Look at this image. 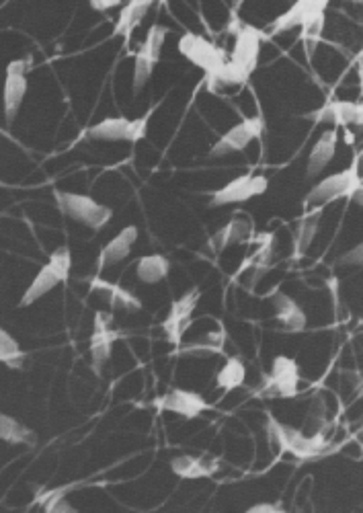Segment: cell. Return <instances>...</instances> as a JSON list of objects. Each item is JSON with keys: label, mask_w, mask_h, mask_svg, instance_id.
<instances>
[{"label": "cell", "mask_w": 363, "mask_h": 513, "mask_svg": "<svg viewBox=\"0 0 363 513\" xmlns=\"http://www.w3.org/2000/svg\"><path fill=\"white\" fill-rule=\"evenodd\" d=\"M234 33H236V42L230 58L222 66V70L208 81L210 89L216 87H230V85H245L253 72L257 70L259 64V54H261V42H263V33L247 23H234Z\"/></svg>", "instance_id": "obj_1"}, {"label": "cell", "mask_w": 363, "mask_h": 513, "mask_svg": "<svg viewBox=\"0 0 363 513\" xmlns=\"http://www.w3.org/2000/svg\"><path fill=\"white\" fill-rule=\"evenodd\" d=\"M267 431L273 446L279 452H286L302 462L320 458L329 452V440L325 431L304 433L302 429L281 423L271 413H267Z\"/></svg>", "instance_id": "obj_2"}, {"label": "cell", "mask_w": 363, "mask_h": 513, "mask_svg": "<svg viewBox=\"0 0 363 513\" xmlns=\"http://www.w3.org/2000/svg\"><path fill=\"white\" fill-rule=\"evenodd\" d=\"M361 191H363V181H361V175H359V156H355L349 169L325 177L306 193L304 208L306 210L322 208V206L341 200V197H349V200H359Z\"/></svg>", "instance_id": "obj_3"}, {"label": "cell", "mask_w": 363, "mask_h": 513, "mask_svg": "<svg viewBox=\"0 0 363 513\" xmlns=\"http://www.w3.org/2000/svg\"><path fill=\"white\" fill-rule=\"evenodd\" d=\"M70 269H72L70 247L62 245L50 255V261L37 271V275L27 286L19 304L25 308V306L35 304L37 300H42L48 292L56 290L60 284H64L70 278Z\"/></svg>", "instance_id": "obj_4"}, {"label": "cell", "mask_w": 363, "mask_h": 513, "mask_svg": "<svg viewBox=\"0 0 363 513\" xmlns=\"http://www.w3.org/2000/svg\"><path fill=\"white\" fill-rule=\"evenodd\" d=\"M56 197V204L60 208V212L78 222V224H85L91 230H101L109 224L113 212L111 208L99 204L97 200H93L91 195H83V193H72V191H54Z\"/></svg>", "instance_id": "obj_5"}, {"label": "cell", "mask_w": 363, "mask_h": 513, "mask_svg": "<svg viewBox=\"0 0 363 513\" xmlns=\"http://www.w3.org/2000/svg\"><path fill=\"white\" fill-rule=\"evenodd\" d=\"M152 111L144 113L138 120H128V117H105L99 124L91 126L85 132L87 140L97 142H140L148 132Z\"/></svg>", "instance_id": "obj_6"}, {"label": "cell", "mask_w": 363, "mask_h": 513, "mask_svg": "<svg viewBox=\"0 0 363 513\" xmlns=\"http://www.w3.org/2000/svg\"><path fill=\"white\" fill-rule=\"evenodd\" d=\"M177 50L181 52V56H185L191 64H195L197 68H201L206 72L208 81L222 70V66L226 64L228 56L224 50H220L218 46H214L212 42H208L206 37H201L197 33H183L177 42Z\"/></svg>", "instance_id": "obj_7"}, {"label": "cell", "mask_w": 363, "mask_h": 513, "mask_svg": "<svg viewBox=\"0 0 363 513\" xmlns=\"http://www.w3.org/2000/svg\"><path fill=\"white\" fill-rule=\"evenodd\" d=\"M169 27L154 23L148 33L144 44L140 46L134 62V93L140 95L142 89L150 83V78L154 74L156 64L160 62V54H163V46L169 37Z\"/></svg>", "instance_id": "obj_8"}, {"label": "cell", "mask_w": 363, "mask_h": 513, "mask_svg": "<svg viewBox=\"0 0 363 513\" xmlns=\"http://www.w3.org/2000/svg\"><path fill=\"white\" fill-rule=\"evenodd\" d=\"M300 392V366L288 355H277L273 360L271 372L259 388L261 397H279L294 399Z\"/></svg>", "instance_id": "obj_9"}, {"label": "cell", "mask_w": 363, "mask_h": 513, "mask_svg": "<svg viewBox=\"0 0 363 513\" xmlns=\"http://www.w3.org/2000/svg\"><path fill=\"white\" fill-rule=\"evenodd\" d=\"M269 189V179L265 175H240L212 193L210 206L224 208L232 204H245L263 195Z\"/></svg>", "instance_id": "obj_10"}, {"label": "cell", "mask_w": 363, "mask_h": 513, "mask_svg": "<svg viewBox=\"0 0 363 513\" xmlns=\"http://www.w3.org/2000/svg\"><path fill=\"white\" fill-rule=\"evenodd\" d=\"M265 132V120L263 115H253L242 120L240 124L232 126L228 132H224L218 142L212 146L210 156L214 159H220V156H228L234 152H242L249 144L259 140Z\"/></svg>", "instance_id": "obj_11"}, {"label": "cell", "mask_w": 363, "mask_h": 513, "mask_svg": "<svg viewBox=\"0 0 363 513\" xmlns=\"http://www.w3.org/2000/svg\"><path fill=\"white\" fill-rule=\"evenodd\" d=\"M27 68L29 60H13L7 66L5 74V87H3V111L5 120L11 126L21 111V105L27 95Z\"/></svg>", "instance_id": "obj_12"}, {"label": "cell", "mask_w": 363, "mask_h": 513, "mask_svg": "<svg viewBox=\"0 0 363 513\" xmlns=\"http://www.w3.org/2000/svg\"><path fill=\"white\" fill-rule=\"evenodd\" d=\"M199 298H201V292L197 288H193L171 304L167 319L163 321V331L171 345H175V347L181 345L187 329L193 323V312L199 304Z\"/></svg>", "instance_id": "obj_13"}, {"label": "cell", "mask_w": 363, "mask_h": 513, "mask_svg": "<svg viewBox=\"0 0 363 513\" xmlns=\"http://www.w3.org/2000/svg\"><path fill=\"white\" fill-rule=\"evenodd\" d=\"M158 411H167V413H175L181 415L183 419H197L201 413H206L212 409V405L201 397L199 392L193 390H185V388H173L163 397H158L152 403Z\"/></svg>", "instance_id": "obj_14"}, {"label": "cell", "mask_w": 363, "mask_h": 513, "mask_svg": "<svg viewBox=\"0 0 363 513\" xmlns=\"http://www.w3.org/2000/svg\"><path fill=\"white\" fill-rule=\"evenodd\" d=\"M316 124H333L337 130L339 128H349V126H361L363 122V107L357 101H327L318 111L312 113Z\"/></svg>", "instance_id": "obj_15"}, {"label": "cell", "mask_w": 363, "mask_h": 513, "mask_svg": "<svg viewBox=\"0 0 363 513\" xmlns=\"http://www.w3.org/2000/svg\"><path fill=\"white\" fill-rule=\"evenodd\" d=\"M117 331L113 329V317L109 312H97L95 314V327L91 337V360L95 372H101V368L109 362L113 343L117 341Z\"/></svg>", "instance_id": "obj_16"}, {"label": "cell", "mask_w": 363, "mask_h": 513, "mask_svg": "<svg viewBox=\"0 0 363 513\" xmlns=\"http://www.w3.org/2000/svg\"><path fill=\"white\" fill-rule=\"evenodd\" d=\"M138 241V228L136 226H126L121 228L113 239L101 249L99 253V259H97V273H103L107 271L109 267L126 261L134 249Z\"/></svg>", "instance_id": "obj_17"}, {"label": "cell", "mask_w": 363, "mask_h": 513, "mask_svg": "<svg viewBox=\"0 0 363 513\" xmlns=\"http://www.w3.org/2000/svg\"><path fill=\"white\" fill-rule=\"evenodd\" d=\"M337 144H339V130L331 128L327 132H322L318 140L314 142L310 154H308V165H306V177L314 179L322 171H325L337 154Z\"/></svg>", "instance_id": "obj_18"}, {"label": "cell", "mask_w": 363, "mask_h": 513, "mask_svg": "<svg viewBox=\"0 0 363 513\" xmlns=\"http://www.w3.org/2000/svg\"><path fill=\"white\" fill-rule=\"evenodd\" d=\"M173 475L185 481H197V479H210L220 470V460L212 456H175L171 460Z\"/></svg>", "instance_id": "obj_19"}, {"label": "cell", "mask_w": 363, "mask_h": 513, "mask_svg": "<svg viewBox=\"0 0 363 513\" xmlns=\"http://www.w3.org/2000/svg\"><path fill=\"white\" fill-rule=\"evenodd\" d=\"M327 0H300V3L292 5L286 13H281L269 27V35H279L292 31L296 27H302L314 13L327 9Z\"/></svg>", "instance_id": "obj_20"}, {"label": "cell", "mask_w": 363, "mask_h": 513, "mask_svg": "<svg viewBox=\"0 0 363 513\" xmlns=\"http://www.w3.org/2000/svg\"><path fill=\"white\" fill-rule=\"evenodd\" d=\"M273 306H275L277 321L284 325L288 331L302 333L306 329L308 317H306V312L302 310V306L294 298H290L284 292H277L273 296Z\"/></svg>", "instance_id": "obj_21"}, {"label": "cell", "mask_w": 363, "mask_h": 513, "mask_svg": "<svg viewBox=\"0 0 363 513\" xmlns=\"http://www.w3.org/2000/svg\"><path fill=\"white\" fill-rule=\"evenodd\" d=\"M253 234V224L249 218L245 216H234L226 226H222L212 239V249H216L218 253L232 247V245H240L247 243Z\"/></svg>", "instance_id": "obj_22"}, {"label": "cell", "mask_w": 363, "mask_h": 513, "mask_svg": "<svg viewBox=\"0 0 363 513\" xmlns=\"http://www.w3.org/2000/svg\"><path fill=\"white\" fill-rule=\"evenodd\" d=\"M91 290L99 292V294H105L109 304H111V308H115V310H126V312L142 310V302H140L138 296H134L126 288H121L117 284H111V282L99 278V275L91 280Z\"/></svg>", "instance_id": "obj_23"}, {"label": "cell", "mask_w": 363, "mask_h": 513, "mask_svg": "<svg viewBox=\"0 0 363 513\" xmlns=\"http://www.w3.org/2000/svg\"><path fill=\"white\" fill-rule=\"evenodd\" d=\"M152 9V3L150 0H132V3L124 5V9H121L119 17H117V23H115V29L113 33L124 37L126 46L130 44L132 39V33L138 29V25L144 21V17L148 15V11Z\"/></svg>", "instance_id": "obj_24"}, {"label": "cell", "mask_w": 363, "mask_h": 513, "mask_svg": "<svg viewBox=\"0 0 363 513\" xmlns=\"http://www.w3.org/2000/svg\"><path fill=\"white\" fill-rule=\"evenodd\" d=\"M320 216H322V208H312L300 218L296 234H294V259H302L308 253V249L312 247V243L316 239V232H318Z\"/></svg>", "instance_id": "obj_25"}, {"label": "cell", "mask_w": 363, "mask_h": 513, "mask_svg": "<svg viewBox=\"0 0 363 513\" xmlns=\"http://www.w3.org/2000/svg\"><path fill=\"white\" fill-rule=\"evenodd\" d=\"M271 259H273V234L269 232V234L259 236V247H257V251H255L249 259L242 261V265H240V269H238V273H236V278H238V275L245 273L247 269H253V280H251V282L257 284L261 275H265V273L269 271Z\"/></svg>", "instance_id": "obj_26"}, {"label": "cell", "mask_w": 363, "mask_h": 513, "mask_svg": "<svg viewBox=\"0 0 363 513\" xmlns=\"http://www.w3.org/2000/svg\"><path fill=\"white\" fill-rule=\"evenodd\" d=\"M171 271V261L165 255H144L136 263V275L142 284L154 286L158 282H163L169 278Z\"/></svg>", "instance_id": "obj_27"}, {"label": "cell", "mask_w": 363, "mask_h": 513, "mask_svg": "<svg viewBox=\"0 0 363 513\" xmlns=\"http://www.w3.org/2000/svg\"><path fill=\"white\" fill-rule=\"evenodd\" d=\"M0 440L9 446H35L37 444V436L33 433V429H29L25 423H21L19 419L0 413Z\"/></svg>", "instance_id": "obj_28"}, {"label": "cell", "mask_w": 363, "mask_h": 513, "mask_svg": "<svg viewBox=\"0 0 363 513\" xmlns=\"http://www.w3.org/2000/svg\"><path fill=\"white\" fill-rule=\"evenodd\" d=\"M247 366L240 358H228L216 376V386L224 392H232L240 386H245Z\"/></svg>", "instance_id": "obj_29"}, {"label": "cell", "mask_w": 363, "mask_h": 513, "mask_svg": "<svg viewBox=\"0 0 363 513\" xmlns=\"http://www.w3.org/2000/svg\"><path fill=\"white\" fill-rule=\"evenodd\" d=\"M224 343H226V335L224 331H212L208 333L204 339H199L195 343L189 345H179L177 347V355H197V358H204V355H214V353H222L224 351Z\"/></svg>", "instance_id": "obj_30"}, {"label": "cell", "mask_w": 363, "mask_h": 513, "mask_svg": "<svg viewBox=\"0 0 363 513\" xmlns=\"http://www.w3.org/2000/svg\"><path fill=\"white\" fill-rule=\"evenodd\" d=\"M25 351L21 349L19 341L7 331L0 327V364H5L11 370H19L25 364Z\"/></svg>", "instance_id": "obj_31"}, {"label": "cell", "mask_w": 363, "mask_h": 513, "mask_svg": "<svg viewBox=\"0 0 363 513\" xmlns=\"http://www.w3.org/2000/svg\"><path fill=\"white\" fill-rule=\"evenodd\" d=\"M327 9L325 11H318L314 13L300 29H302V44H304V52H306V58L312 60L314 52H316V46L320 42L322 37V31H325V23H327V17H325Z\"/></svg>", "instance_id": "obj_32"}, {"label": "cell", "mask_w": 363, "mask_h": 513, "mask_svg": "<svg viewBox=\"0 0 363 513\" xmlns=\"http://www.w3.org/2000/svg\"><path fill=\"white\" fill-rule=\"evenodd\" d=\"M306 431L316 433V431H327V405L322 399H316L308 411L306 417Z\"/></svg>", "instance_id": "obj_33"}, {"label": "cell", "mask_w": 363, "mask_h": 513, "mask_svg": "<svg viewBox=\"0 0 363 513\" xmlns=\"http://www.w3.org/2000/svg\"><path fill=\"white\" fill-rule=\"evenodd\" d=\"M66 489H60V491H52L48 493V497H44V509L50 511V513H74L76 509L66 501Z\"/></svg>", "instance_id": "obj_34"}, {"label": "cell", "mask_w": 363, "mask_h": 513, "mask_svg": "<svg viewBox=\"0 0 363 513\" xmlns=\"http://www.w3.org/2000/svg\"><path fill=\"white\" fill-rule=\"evenodd\" d=\"M247 511L249 513H279L281 505H277V503H259V505L249 507Z\"/></svg>", "instance_id": "obj_35"}, {"label": "cell", "mask_w": 363, "mask_h": 513, "mask_svg": "<svg viewBox=\"0 0 363 513\" xmlns=\"http://www.w3.org/2000/svg\"><path fill=\"white\" fill-rule=\"evenodd\" d=\"M119 5H121L119 0H107V3H101V0L97 3V0H93V3H91V7H93L95 11H99V13H105V11L115 9V7H119Z\"/></svg>", "instance_id": "obj_36"}, {"label": "cell", "mask_w": 363, "mask_h": 513, "mask_svg": "<svg viewBox=\"0 0 363 513\" xmlns=\"http://www.w3.org/2000/svg\"><path fill=\"white\" fill-rule=\"evenodd\" d=\"M343 261L349 265H359L361 263V245H357L349 255H345Z\"/></svg>", "instance_id": "obj_37"}]
</instances>
